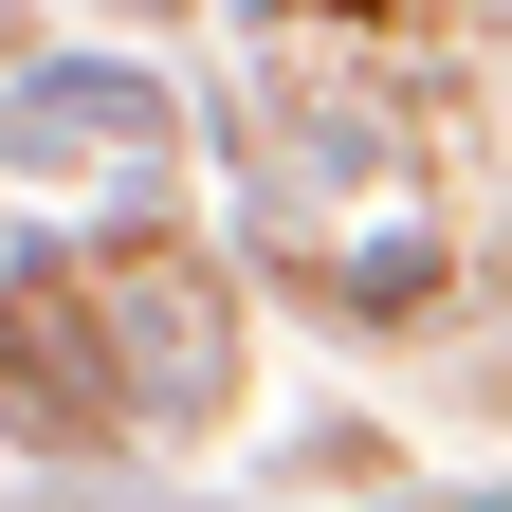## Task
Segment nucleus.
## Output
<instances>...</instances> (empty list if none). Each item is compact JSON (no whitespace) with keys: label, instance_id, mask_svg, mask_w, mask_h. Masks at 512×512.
I'll return each instance as SVG.
<instances>
[{"label":"nucleus","instance_id":"1","mask_svg":"<svg viewBox=\"0 0 512 512\" xmlns=\"http://www.w3.org/2000/svg\"><path fill=\"white\" fill-rule=\"evenodd\" d=\"M348 293H366V311H421V293H439V256H421V238H366V256H348Z\"/></svg>","mask_w":512,"mask_h":512}]
</instances>
